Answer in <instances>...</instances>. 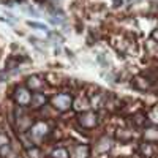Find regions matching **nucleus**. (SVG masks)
Masks as SVG:
<instances>
[{
    "mask_svg": "<svg viewBox=\"0 0 158 158\" xmlns=\"http://www.w3.org/2000/svg\"><path fill=\"white\" fill-rule=\"evenodd\" d=\"M29 25L30 27H35V29H38V30H46V27L43 25V24H38V22H29Z\"/></svg>",
    "mask_w": 158,
    "mask_h": 158,
    "instance_id": "obj_1",
    "label": "nucleus"
}]
</instances>
